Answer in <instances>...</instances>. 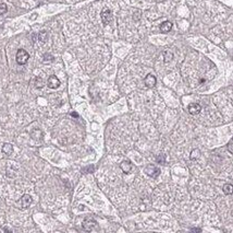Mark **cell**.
<instances>
[{"mask_svg":"<svg viewBox=\"0 0 233 233\" xmlns=\"http://www.w3.org/2000/svg\"><path fill=\"white\" fill-rule=\"evenodd\" d=\"M101 20H103V23L105 25H108L109 23H111V21H112V12H111L110 9L105 8L101 11Z\"/></svg>","mask_w":233,"mask_h":233,"instance_id":"3957f363","label":"cell"},{"mask_svg":"<svg viewBox=\"0 0 233 233\" xmlns=\"http://www.w3.org/2000/svg\"><path fill=\"white\" fill-rule=\"evenodd\" d=\"M71 116H73V117H78V113H72V114H71Z\"/></svg>","mask_w":233,"mask_h":233,"instance_id":"ffe728a7","label":"cell"},{"mask_svg":"<svg viewBox=\"0 0 233 233\" xmlns=\"http://www.w3.org/2000/svg\"><path fill=\"white\" fill-rule=\"evenodd\" d=\"M7 11H8V7L6 3H0V14L2 15V14L7 13Z\"/></svg>","mask_w":233,"mask_h":233,"instance_id":"9a60e30c","label":"cell"},{"mask_svg":"<svg viewBox=\"0 0 233 233\" xmlns=\"http://www.w3.org/2000/svg\"><path fill=\"white\" fill-rule=\"evenodd\" d=\"M47 84L50 89H58L60 87V81H59V79L56 76H50L48 78Z\"/></svg>","mask_w":233,"mask_h":233,"instance_id":"5b68a950","label":"cell"},{"mask_svg":"<svg viewBox=\"0 0 233 233\" xmlns=\"http://www.w3.org/2000/svg\"><path fill=\"white\" fill-rule=\"evenodd\" d=\"M3 230H5V231H9V232H10V231H11V230H10V229H8V228H5V229H3Z\"/></svg>","mask_w":233,"mask_h":233,"instance_id":"7402d4cb","label":"cell"},{"mask_svg":"<svg viewBox=\"0 0 233 233\" xmlns=\"http://www.w3.org/2000/svg\"><path fill=\"white\" fill-rule=\"evenodd\" d=\"M32 201H33V199H32L31 195L25 194V195H23L22 198L20 199V205H21V207L22 208H27V207H30V205L32 204Z\"/></svg>","mask_w":233,"mask_h":233,"instance_id":"8992f818","label":"cell"},{"mask_svg":"<svg viewBox=\"0 0 233 233\" xmlns=\"http://www.w3.org/2000/svg\"><path fill=\"white\" fill-rule=\"evenodd\" d=\"M172 28V23L170 21H164L160 24V31L162 33H169Z\"/></svg>","mask_w":233,"mask_h":233,"instance_id":"8fae6325","label":"cell"},{"mask_svg":"<svg viewBox=\"0 0 233 233\" xmlns=\"http://www.w3.org/2000/svg\"><path fill=\"white\" fill-rule=\"evenodd\" d=\"M187 110H189V113L191 115H197V114L202 111V106L197 103H192L189 105V108H187Z\"/></svg>","mask_w":233,"mask_h":233,"instance_id":"ba28073f","label":"cell"},{"mask_svg":"<svg viewBox=\"0 0 233 233\" xmlns=\"http://www.w3.org/2000/svg\"><path fill=\"white\" fill-rule=\"evenodd\" d=\"M31 136L34 140H42L43 137H44V134L40 129H35L31 132Z\"/></svg>","mask_w":233,"mask_h":233,"instance_id":"7c38bea8","label":"cell"},{"mask_svg":"<svg viewBox=\"0 0 233 233\" xmlns=\"http://www.w3.org/2000/svg\"><path fill=\"white\" fill-rule=\"evenodd\" d=\"M28 58H30V55L25 49H19L17 53V56H15V59H17V62L19 65H25L27 62Z\"/></svg>","mask_w":233,"mask_h":233,"instance_id":"6da1fadb","label":"cell"},{"mask_svg":"<svg viewBox=\"0 0 233 233\" xmlns=\"http://www.w3.org/2000/svg\"><path fill=\"white\" fill-rule=\"evenodd\" d=\"M144 82H145V85L147 88H154L157 83V79L154 75H147L146 78L144 79Z\"/></svg>","mask_w":233,"mask_h":233,"instance_id":"52a82bcc","label":"cell"},{"mask_svg":"<svg viewBox=\"0 0 233 233\" xmlns=\"http://www.w3.org/2000/svg\"><path fill=\"white\" fill-rule=\"evenodd\" d=\"M35 87L38 88V89H40V88L43 87V80L39 77H37L36 79H35Z\"/></svg>","mask_w":233,"mask_h":233,"instance_id":"2e32d148","label":"cell"},{"mask_svg":"<svg viewBox=\"0 0 233 233\" xmlns=\"http://www.w3.org/2000/svg\"><path fill=\"white\" fill-rule=\"evenodd\" d=\"M53 57L51 56V55H49V54H45V56H44V60L45 62H49V60H53Z\"/></svg>","mask_w":233,"mask_h":233,"instance_id":"ac0fdd59","label":"cell"},{"mask_svg":"<svg viewBox=\"0 0 233 233\" xmlns=\"http://www.w3.org/2000/svg\"><path fill=\"white\" fill-rule=\"evenodd\" d=\"M96 227H97V222L93 218H86L83 221V229L87 232H92L94 229H96Z\"/></svg>","mask_w":233,"mask_h":233,"instance_id":"7a4b0ae2","label":"cell"},{"mask_svg":"<svg viewBox=\"0 0 233 233\" xmlns=\"http://www.w3.org/2000/svg\"><path fill=\"white\" fill-rule=\"evenodd\" d=\"M156 160H157V162H158V163H161V164H164V163L166 162V158H164V155H159L158 157L156 158Z\"/></svg>","mask_w":233,"mask_h":233,"instance_id":"e0dca14e","label":"cell"},{"mask_svg":"<svg viewBox=\"0 0 233 233\" xmlns=\"http://www.w3.org/2000/svg\"><path fill=\"white\" fill-rule=\"evenodd\" d=\"M38 39H39V42L43 43V44H45V43L48 41V33L46 31H42V32H39L38 34Z\"/></svg>","mask_w":233,"mask_h":233,"instance_id":"4fadbf2b","label":"cell"},{"mask_svg":"<svg viewBox=\"0 0 233 233\" xmlns=\"http://www.w3.org/2000/svg\"><path fill=\"white\" fill-rule=\"evenodd\" d=\"M223 193L225 195H231L233 194V184H225L223 186Z\"/></svg>","mask_w":233,"mask_h":233,"instance_id":"5bb4252c","label":"cell"},{"mask_svg":"<svg viewBox=\"0 0 233 233\" xmlns=\"http://www.w3.org/2000/svg\"><path fill=\"white\" fill-rule=\"evenodd\" d=\"M228 150H229V151H230L231 153L233 155V142H230L229 145H228Z\"/></svg>","mask_w":233,"mask_h":233,"instance_id":"d6986e66","label":"cell"},{"mask_svg":"<svg viewBox=\"0 0 233 233\" xmlns=\"http://www.w3.org/2000/svg\"><path fill=\"white\" fill-rule=\"evenodd\" d=\"M120 168H121L123 173L129 174L131 172V170H132V164H131L130 161H122L121 164H120Z\"/></svg>","mask_w":233,"mask_h":233,"instance_id":"9c48e42d","label":"cell"},{"mask_svg":"<svg viewBox=\"0 0 233 233\" xmlns=\"http://www.w3.org/2000/svg\"><path fill=\"white\" fill-rule=\"evenodd\" d=\"M192 231H197V232H200V229H193Z\"/></svg>","mask_w":233,"mask_h":233,"instance_id":"44dd1931","label":"cell"},{"mask_svg":"<svg viewBox=\"0 0 233 233\" xmlns=\"http://www.w3.org/2000/svg\"><path fill=\"white\" fill-rule=\"evenodd\" d=\"M145 172H146V174L149 175L150 177H157L159 174H160V168L150 164V165L146 166Z\"/></svg>","mask_w":233,"mask_h":233,"instance_id":"277c9868","label":"cell"},{"mask_svg":"<svg viewBox=\"0 0 233 233\" xmlns=\"http://www.w3.org/2000/svg\"><path fill=\"white\" fill-rule=\"evenodd\" d=\"M1 151H2V153H5V155H12V152H13V146H12L11 143H3L2 145V148H1Z\"/></svg>","mask_w":233,"mask_h":233,"instance_id":"30bf717a","label":"cell"}]
</instances>
